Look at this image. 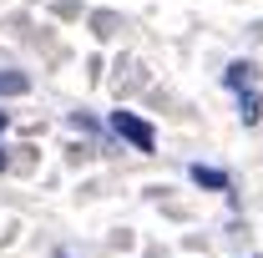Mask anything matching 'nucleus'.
<instances>
[{
	"mask_svg": "<svg viewBox=\"0 0 263 258\" xmlns=\"http://www.w3.org/2000/svg\"><path fill=\"white\" fill-rule=\"evenodd\" d=\"M106 127L117 132L122 142H132L137 152H152V147H157V132L147 127V122H142L137 112H111V117H106Z\"/></svg>",
	"mask_w": 263,
	"mask_h": 258,
	"instance_id": "f257e3e1",
	"label": "nucleus"
},
{
	"mask_svg": "<svg viewBox=\"0 0 263 258\" xmlns=\"http://www.w3.org/2000/svg\"><path fill=\"white\" fill-rule=\"evenodd\" d=\"M187 177H193L197 188H213V193H228V172H223V167H202V162H193V167H187Z\"/></svg>",
	"mask_w": 263,
	"mask_h": 258,
	"instance_id": "f03ea898",
	"label": "nucleus"
},
{
	"mask_svg": "<svg viewBox=\"0 0 263 258\" xmlns=\"http://www.w3.org/2000/svg\"><path fill=\"white\" fill-rule=\"evenodd\" d=\"M223 86H228V91H253V66H248V61H233L228 71H223Z\"/></svg>",
	"mask_w": 263,
	"mask_h": 258,
	"instance_id": "7ed1b4c3",
	"label": "nucleus"
},
{
	"mask_svg": "<svg viewBox=\"0 0 263 258\" xmlns=\"http://www.w3.org/2000/svg\"><path fill=\"white\" fill-rule=\"evenodd\" d=\"M238 117H243V127L263 122V97L258 91H238Z\"/></svg>",
	"mask_w": 263,
	"mask_h": 258,
	"instance_id": "20e7f679",
	"label": "nucleus"
},
{
	"mask_svg": "<svg viewBox=\"0 0 263 258\" xmlns=\"http://www.w3.org/2000/svg\"><path fill=\"white\" fill-rule=\"evenodd\" d=\"M26 91H31L26 71H0V97H26Z\"/></svg>",
	"mask_w": 263,
	"mask_h": 258,
	"instance_id": "39448f33",
	"label": "nucleus"
},
{
	"mask_svg": "<svg viewBox=\"0 0 263 258\" xmlns=\"http://www.w3.org/2000/svg\"><path fill=\"white\" fill-rule=\"evenodd\" d=\"M66 122H71V127H76V132H97V122H91V117H81V112H71Z\"/></svg>",
	"mask_w": 263,
	"mask_h": 258,
	"instance_id": "423d86ee",
	"label": "nucleus"
},
{
	"mask_svg": "<svg viewBox=\"0 0 263 258\" xmlns=\"http://www.w3.org/2000/svg\"><path fill=\"white\" fill-rule=\"evenodd\" d=\"M5 127H10V117H5V112H0V132H5Z\"/></svg>",
	"mask_w": 263,
	"mask_h": 258,
	"instance_id": "0eeeda50",
	"label": "nucleus"
}]
</instances>
